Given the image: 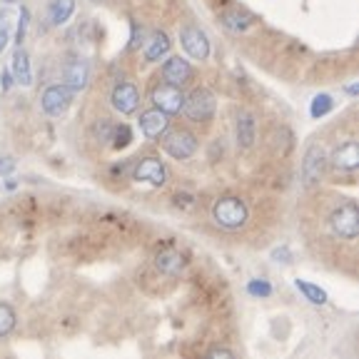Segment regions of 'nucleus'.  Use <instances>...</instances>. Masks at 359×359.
I'll return each mask as SVG.
<instances>
[{"mask_svg":"<svg viewBox=\"0 0 359 359\" xmlns=\"http://www.w3.org/2000/svg\"><path fill=\"white\" fill-rule=\"evenodd\" d=\"M237 145L242 147V150H250V147L255 145V140H257V123H255V115H250V112H240L237 115Z\"/></svg>","mask_w":359,"mask_h":359,"instance_id":"obj_17","label":"nucleus"},{"mask_svg":"<svg viewBox=\"0 0 359 359\" xmlns=\"http://www.w3.org/2000/svg\"><path fill=\"white\" fill-rule=\"evenodd\" d=\"M110 102L120 115H133L137 110V105H140V90L135 88L133 83H120L112 90Z\"/></svg>","mask_w":359,"mask_h":359,"instance_id":"obj_9","label":"nucleus"},{"mask_svg":"<svg viewBox=\"0 0 359 359\" xmlns=\"http://www.w3.org/2000/svg\"><path fill=\"white\" fill-rule=\"evenodd\" d=\"M88 80H90L88 62H85V60L65 62V67H62V85H67L73 93H78V90H83L85 85H88Z\"/></svg>","mask_w":359,"mask_h":359,"instance_id":"obj_13","label":"nucleus"},{"mask_svg":"<svg viewBox=\"0 0 359 359\" xmlns=\"http://www.w3.org/2000/svg\"><path fill=\"white\" fill-rule=\"evenodd\" d=\"M212 217L222 230H240L247 224L250 210L240 197H222V200L215 202Z\"/></svg>","mask_w":359,"mask_h":359,"instance_id":"obj_1","label":"nucleus"},{"mask_svg":"<svg viewBox=\"0 0 359 359\" xmlns=\"http://www.w3.org/2000/svg\"><path fill=\"white\" fill-rule=\"evenodd\" d=\"M135 180H140V182H147L152 187H160L165 185V180H168V170L165 165L157 160V157H145L137 163L135 168Z\"/></svg>","mask_w":359,"mask_h":359,"instance_id":"obj_11","label":"nucleus"},{"mask_svg":"<svg viewBox=\"0 0 359 359\" xmlns=\"http://www.w3.org/2000/svg\"><path fill=\"white\" fill-rule=\"evenodd\" d=\"M145 60L147 62H157V60H163L165 55L170 53V38L165 33H152L150 40H147L145 45Z\"/></svg>","mask_w":359,"mask_h":359,"instance_id":"obj_19","label":"nucleus"},{"mask_svg":"<svg viewBox=\"0 0 359 359\" xmlns=\"http://www.w3.org/2000/svg\"><path fill=\"white\" fill-rule=\"evenodd\" d=\"M28 22H30V11L28 8H20V20H18V30H15V45H22V40H25Z\"/></svg>","mask_w":359,"mask_h":359,"instance_id":"obj_27","label":"nucleus"},{"mask_svg":"<svg viewBox=\"0 0 359 359\" xmlns=\"http://www.w3.org/2000/svg\"><path fill=\"white\" fill-rule=\"evenodd\" d=\"M330 227L342 240H357L359 235V210L354 202H344L330 215Z\"/></svg>","mask_w":359,"mask_h":359,"instance_id":"obj_3","label":"nucleus"},{"mask_svg":"<svg viewBox=\"0 0 359 359\" xmlns=\"http://www.w3.org/2000/svg\"><path fill=\"white\" fill-rule=\"evenodd\" d=\"M332 107H334V100H332L330 95H317L312 100V105H309V115H312L314 120L325 118L327 112H332Z\"/></svg>","mask_w":359,"mask_h":359,"instance_id":"obj_24","label":"nucleus"},{"mask_svg":"<svg viewBox=\"0 0 359 359\" xmlns=\"http://www.w3.org/2000/svg\"><path fill=\"white\" fill-rule=\"evenodd\" d=\"M3 3H15V0H3Z\"/></svg>","mask_w":359,"mask_h":359,"instance_id":"obj_34","label":"nucleus"},{"mask_svg":"<svg viewBox=\"0 0 359 359\" xmlns=\"http://www.w3.org/2000/svg\"><path fill=\"white\" fill-rule=\"evenodd\" d=\"M332 165L342 172H352L359 168V145L357 140H347L344 145H339L332 152Z\"/></svg>","mask_w":359,"mask_h":359,"instance_id":"obj_14","label":"nucleus"},{"mask_svg":"<svg viewBox=\"0 0 359 359\" xmlns=\"http://www.w3.org/2000/svg\"><path fill=\"white\" fill-rule=\"evenodd\" d=\"M112 128H115V125H112L110 118H100L95 123V128H93V133H95V137L100 142H107L112 137Z\"/></svg>","mask_w":359,"mask_h":359,"instance_id":"obj_26","label":"nucleus"},{"mask_svg":"<svg viewBox=\"0 0 359 359\" xmlns=\"http://www.w3.org/2000/svg\"><path fill=\"white\" fill-rule=\"evenodd\" d=\"M208 357H235V352L227 347H212V349H208Z\"/></svg>","mask_w":359,"mask_h":359,"instance_id":"obj_30","label":"nucleus"},{"mask_svg":"<svg viewBox=\"0 0 359 359\" xmlns=\"http://www.w3.org/2000/svg\"><path fill=\"white\" fill-rule=\"evenodd\" d=\"M357 85H349V88H347V93H349V95H357Z\"/></svg>","mask_w":359,"mask_h":359,"instance_id":"obj_33","label":"nucleus"},{"mask_svg":"<svg viewBox=\"0 0 359 359\" xmlns=\"http://www.w3.org/2000/svg\"><path fill=\"white\" fill-rule=\"evenodd\" d=\"M93 3H100V0H93Z\"/></svg>","mask_w":359,"mask_h":359,"instance_id":"obj_35","label":"nucleus"},{"mask_svg":"<svg viewBox=\"0 0 359 359\" xmlns=\"http://www.w3.org/2000/svg\"><path fill=\"white\" fill-rule=\"evenodd\" d=\"M247 292L252 297H269L272 294V285L267 280H250L247 282Z\"/></svg>","mask_w":359,"mask_h":359,"instance_id":"obj_25","label":"nucleus"},{"mask_svg":"<svg viewBox=\"0 0 359 359\" xmlns=\"http://www.w3.org/2000/svg\"><path fill=\"white\" fill-rule=\"evenodd\" d=\"M75 13V0H50L48 6V20L50 25H65Z\"/></svg>","mask_w":359,"mask_h":359,"instance_id":"obj_18","label":"nucleus"},{"mask_svg":"<svg viewBox=\"0 0 359 359\" xmlns=\"http://www.w3.org/2000/svg\"><path fill=\"white\" fill-rule=\"evenodd\" d=\"M133 142V130H130V125H115L112 128V137H110V145L115 147V150H125V147Z\"/></svg>","mask_w":359,"mask_h":359,"instance_id":"obj_22","label":"nucleus"},{"mask_svg":"<svg viewBox=\"0 0 359 359\" xmlns=\"http://www.w3.org/2000/svg\"><path fill=\"white\" fill-rule=\"evenodd\" d=\"M73 90L67 88V85H50V88H45L43 97H40V105H43L45 115H50V118H60L62 112L67 107L73 105Z\"/></svg>","mask_w":359,"mask_h":359,"instance_id":"obj_6","label":"nucleus"},{"mask_svg":"<svg viewBox=\"0 0 359 359\" xmlns=\"http://www.w3.org/2000/svg\"><path fill=\"white\" fill-rule=\"evenodd\" d=\"M152 102H155L157 110L168 112V115H177V112H182V105H185V93L177 85L165 83L152 90Z\"/></svg>","mask_w":359,"mask_h":359,"instance_id":"obj_8","label":"nucleus"},{"mask_svg":"<svg viewBox=\"0 0 359 359\" xmlns=\"http://www.w3.org/2000/svg\"><path fill=\"white\" fill-rule=\"evenodd\" d=\"M15 185H18L15 180H8V182H6V187H8V190H15Z\"/></svg>","mask_w":359,"mask_h":359,"instance_id":"obj_32","label":"nucleus"},{"mask_svg":"<svg viewBox=\"0 0 359 359\" xmlns=\"http://www.w3.org/2000/svg\"><path fill=\"white\" fill-rule=\"evenodd\" d=\"M15 170V160L13 157H0V175H11Z\"/></svg>","mask_w":359,"mask_h":359,"instance_id":"obj_29","label":"nucleus"},{"mask_svg":"<svg viewBox=\"0 0 359 359\" xmlns=\"http://www.w3.org/2000/svg\"><path fill=\"white\" fill-rule=\"evenodd\" d=\"M13 327H15V309L11 304L0 302V339L11 334Z\"/></svg>","mask_w":359,"mask_h":359,"instance_id":"obj_23","label":"nucleus"},{"mask_svg":"<svg viewBox=\"0 0 359 359\" xmlns=\"http://www.w3.org/2000/svg\"><path fill=\"white\" fill-rule=\"evenodd\" d=\"M192 75H195V70H192L190 60H185V57L172 55V57H168V60H165V65H163V78H165V83L182 88V85L190 83Z\"/></svg>","mask_w":359,"mask_h":359,"instance_id":"obj_10","label":"nucleus"},{"mask_svg":"<svg viewBox=\"0 0 359 359\" xmlns=\"http://www.w3.org/2000/svg\"><path fill=\"white\" fill-rule=\"evenodd\" d=\"M170 115L163 110H157V107H152V110H145L140 115V120H137V125H140L142 135L145 137H150V140H155V137H160V135H165V130H168L170 125Z\"/></svg>","mask_w":359,"mask_h":359,"instance_id":"obj_12","label":"nucleus"},{"mask_svg":"<svg viewBox=\"0 0 359 359\" xmlns=\"http://www.w3.org/2000/svg\"><path fill=\"white\" fill-rule=\"evenodd\" d=\"M215 110H217V102H215V95L208 88L192 90L185 97V105H182V112L192 123H208V120L215 118Z\"/></svg>","mask_w":359,"mask_h":359,"instance_id":"obj_2","label":"nucleus"},{"mask_svg":"<svg viewBox=\"0 0 359 359\" xmlns=\"http://www.w3.org/2000/svg\"><path fill=\"white\" fill-rule=\"evenodd\" d=\"M180 43L192 60H208L210 57V40L197 25H185L180 30Z\"/></svg>","mask_w":359,"mask_h":359,"instance_id":"obj_7","label":"nucleus"},{"mask_svg":"<svg viewBox=\"0 0 359 359\" xmlns=\"http://www.w3.org/2000/svg\"><path fill=\"white\" fill-rule=\"evenodd\" d=\"M325 168H327L325 150H322L320 145L307 147V152H304V160H302V170H299V175H302V185L304 187L320 185L322 177H325Z\"/></svg>","mask_w":359,"mask_h":359,"instance_id":"obj_4","label":"nucleus"},{"mask_svg":"<svg viewBox=\"0 0 359 359\" xmlns=\"http://www.w3.org/2000/svg\"><path fill=\"white\" fill-rule=\"evenodd\" d=\"M292 255H290V250H287V247H280V250H275V252H272V259H277V262H292Z\"/></svg>","mask_w":359,"mask_h":359,"instance_id":"obj_31","label":"nucleus"},{"mask_svg":"<svg viewBox=\"0 0 359 359\" xmlns=\"http://www.w3.org/2000/svg\"><path fill=\"white\" fill-rule=\"evenodd\" d=\"M294 287H297V292H302L304 299L312 304H327V292L322 290V287L312 285V282H304V280H294Z\"/></svg>","mask_w":359,"mask_h":359,"instance_id":"obj_21","label":"nucleus"},{"mask_svg":"<svg viewBox=\"0 0 359 359\" xmlns=\"http://www.w3.org/2000/svg\"><path fill=\"white\" fill-rule=\"evenodd\" d=\"M11 75L18 85H33V70H30V57L28 53L22 50V45H18L15 53H13V60H11Z\"/></svg>","mask_w":359,"mask_h":359,"instance_id":"obj_16","label":"nucleus"},{"mask_svg":"<svg viewBox=\"0 0 359 359\" xmlns=\"http://www.w3.org/2000/svg\"><path fill=\"white\" fill-rule=\"evenodd\" d=\"M219 20H222L224 28L235 30V33H245V30L255 22V18L245 11H224L222 15H219Z\"/></svg>","mask_w":359,"mask_h":359,"instance_id":"obj_20","label":"nucleus"},{"mask_svg":"<svg viewBox=\"0 0 359 359\" xmlns=\"http://www.w3.org/2000/svg\"><path fill=\"white\" fill-rule=\"evenodd\" d=\"M163 147L175 160H190L197 152V137L190 130H172L163 137Z\"/></svg>","mask_w":359,"mask_h":359,"instance_id":"obj_5","label":"nucleus"},{"mask_svg":"<svg viewBox=\"0 0 359 359\" xmlns=\"http://www.w3.org/2000/svg\"><path fill=\"white\" fill-rule=\"evenodd\" d=\"M8 40H11V28H8V15L0 13V53L6 50Z\"/></svg>","mask_w":359,"mask_h":359,"instance_id":"obj_28","label":"nucleus"},{"mask_svg":"<svg viewBox=\"0 0 359 359\" xmlns=\"http://www.w3.org/2000/svg\"><path fill=\"white\" fill-rule=\"evenodd\" d=\"M155 267L168 277H180L182 272H185L187 262H185V257L177 252V250H163V252H157Z\"/></svg>","mask_w":359,"mask_h":359,"instance_id":"obj_15","label":"nucleus"}]
</instances>
